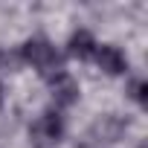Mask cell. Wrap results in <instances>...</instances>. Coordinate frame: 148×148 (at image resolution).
<instances>
[{
  "mask_svg": "<svg viewBox=\"0 0 148 148\" xmlns=\"http://www.w3.org/2000/svg\"><path fill=\"white\" fill-rule=\"evenodd\" d=\"M21 58H23L29 67H35L44 79H52L55 73L64 70V61H61L58 49H55L47 38H29V41L21 47Z\"/></svg>",
  "mask_w": 148,
  "mask_h": 148,
  "instance_id": "cell-1",
  "label": "cell"
},
{
  "mask_svg": "<svg viewBox=\"0 0 148 148\" xmlns=\"http://www.w3.org/2000/svg\"><path fill=\"white\" fill-rule=\"evenodd\" d=\"M61 136H64V116L55 108L44 110L29 125V142H32V148H55L61 142Z\"/></svg>",
  "mask_w": 148,
  "mask_h": 148,
  "instance_id": "cell-2",
  "label": "cell"
},
{
  "mask_svg": "<svg viewBox=\"0 0 148 148\" xmlns=\"http://www.w3.org/2000/svg\"><path fill=\"white\" fill-rule=\"evenodd\" d=\"M47 84H49V99H52V108L55 110H61V108H70V105H76L79 102V82L70 76L67 70H61V73H55L52 79H47Z\"/></svg>",
  "mask_w": 148,
  "mask_h": 148,
  "instance_id": "cell-3",
  "label": "cell"
},
{
  "mask_svg": "<svg viewBox=\"0 0 148 148\" xmlns=\"http://www.w3.org/2000/svg\"><path fill=\"white\" fill-rule=\"evenodd\" d=\"M93 58H96V64L105 76H122V73H128V55L113 44H99Z\"/></svg>",
  "mask_w": 148,
  "mask_h": 148,
  "instance_id": "cell-4",
  "label": "cell"
},
{
  "mask_svg": "<svg viewBox=\"0 0 148 148\" xmlns=\"http://www.w3.org/2000/svg\"><path fill=\"white\" fill-rule=\"evenodd\" d=\"M96 38H93V32H87V29H76L70 35V41H67V55L70 58H79V61H90L93 55H96Z\"/></svg>",
  "mask_w": 148,
  "mask_h": 148,
  "instance_id": "cell-5",
  "label": "cell"
},
{
  "mask_svg": "<svg viewBox=\"0 0 148 148\" xmlns=\"http://www.w3.org/2000/svg\"><path fill=\"white\" fill-rule=\"evenodd\" d=\"M96 131H102V136H105L108 142H113V139L122 134V122H119L116 116H102V119L96 122Z\"/></svg>",
  "mask_w": 148,
  "mask_h": 148,
  "instance_id": "cell-6",
  "label": "cell"
},
{
  "mask_svg": "<svg viewBox=\"0 0 148 148\" xmlns=\"http://www.w3.org/2000/svg\"><path fill=\"white\" fill-rule=\"evenodd\" d=\"M134 99H136L139 105L148 102V84H145V82H134Z\"/></svg>",
  "mask_w": 148,
  "mask_h": 148,
  "instance_id": "cell-7",
  "label": "cell"
},
{
  "mask_svg": "<svg viewBox=\"0 0 148 148\" xmlns=\"http://www.w3.org/2000/svg\"><path fill=\"white\" fill-rule=\"evenodd\" d=\"M0 108H3V84H0Z\"/></svg>",
  "mask_w": 148,
  "mask_h": 148,
  "instance_id": "cell-8",
  "label": "cell"
},
{
  "mask_svg": "<svg viewBox=\"0 0 148 148\" xmlns=\"http://www.w3.org/2000/svg\"><path fill=\"white\" fill-rule=\"evenodd\" d=\"M0 64H3V49H0Z\"/></svg>",
  "mask_w": 148,
  "mask_h": 148,
  "instance_id": "cell-9",
  "label": "cell"
},
{
  "mask_svg": "<svg viewBox=\"0 0 148 148\" xmlns=\"http://www.w3.org/2000/svg\"><path fill=\"white\" fill-rule=\"evenodd\" d=\"M139 148H145V142H142V145H139Z\"/></svg>",
  "mask_w": 148,
  "mask_h": 148,
  "instance_id": "cell-10",
  "label": "cell"
}]
</instances>
